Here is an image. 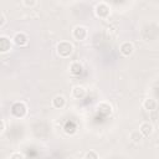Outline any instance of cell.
<instances>
[{
  "mask_svg": "<svg viewBox=\"0 0 159 159\" xmlns=\"http://www.w3.org/2000/svg\"><path fill=\"white\" fill-rule=\"evenodd\" d=\"M7 19H6V15L4 14V11H0V27H4L5 24H6Z\"/></svg>",
  "mask_w": 159,
  "mask_h": 159,
  "instance_id": "ac0fdd59",
  "label": "cell"
},
{
  "mask_svg": "<svg viewBox=\"0 0 159 159\" xmlns=\"http://www.w3.org/2000/svg\"><path fill=\"white\" fill-rule=\"evenodd\" d=\"M129 139L133 142V143H140L143 139H144V137H143V134L139 132V129L138 130H132L130 133H129Z\"/></svg>",
  "mask_w": 159,
  "mask_h": 159,
  "instance_id": "5bb4252c",
  "label": "cell"
},
{
  "mask_svg": "<svg viewBox=\"0 0 159 159\" xmlns=\"http://www.w3.org/2000/svg\"><path fill=\"white\" fill-rule=\"evenodd\" d=\"M139 132L143 134L144 138H147V137H150L153 134L154 127H153V124L150 122H142L139 124Z\"/></svg>",
  "mask_w": 159,
  "mask_h": 159,
  "instance_id": "9c48e42d",
  "label": "cell"
},
{
  "mask_svg": "<svg viewBox=\"0 0 159 159\" xmlns=\"http://www.w3.org/2000/svg\"><path fill=\"white\" fill-rule=\"evenodd\" d=\"M157 106H158L157 101H155L154 98H152V97L145 98V99L143 101V103H142V107H143L145 111H148V112L155 111V109H157Z\"/></svg>",
  "mask_w": 159,
  "mask_h": 159,
  "instance_id": "7c38bea8",
  "label": "cell"
},
{
  "mask_svg": "<svg viewBox=\"0 0 159 159\" xmlns=\"http://www.w3.org/2000/svg\"><path fill=\"white\" fill-rule=\"evenodd\" d=\"M68 70H70V72H71L73 76H80V75L83 72V66H82V63L78 62V61H72V62L70 63V66H68Z\"/></svg>",
  "mask_w": 159,
  "mask_h": 159,
  "instance_id": "8fae6325",
  "label": "cell"
},
{
  "mask_svg": "<svg viewBox=\"0 0 159 159\" xmlns=\"http://www.w3.org/2000/svg\"><path fill=\"white\" fill-rule=\"evenodd\" d=\"M56 53L61 58H68L73 53V45L70 41H60L56 45Z\"/></svg>",
  "mask_w": 159,
  "mask_h": 159,
  "instance_id": "6da1fadb",
  "label": "cell"
},
{
  "mask_svg": "<svg viewBox=\"0 0 159 159\" xmlns=\"http://www.w3.org/2000/svg\"><path fill=\"white\" fill-rule=\"evenodd\" d=\"M10 113L15 118H24L27 114V106L21 101L15 102V103H12V106L10 108Z\"/></svg>",
  "mask_w": 159,
  "mask_h": 159,
  "instance_id": "3957f363",
  "label": "cell"
},
{
  "mask_svg": "<svg viewBox=\"0 0 159 159\" xmlns=\"http://www.w3.org/2000/svg\"><path fill=\"white\" fill-rule=\"evenodd\" d=\"M97 109L101 114L103 116H108L112 113V106L108 103V102H101L98 106H97Z\"/></svg>",
  "mask_w": 159,
  "mask_h": 159,
  "instance_id": "4fadbf2b",
  "label": "cell"
},
{
  "mask_svg": "<svg viewBox=\"0 0 159 159\" xmlns=\"http://www.w3.org/2000/svg\"><path fill=\"white\" fill-rule=\"evenodd\" d=\"M111 10H112V9H111V6H109L107 2L99 1V2H97L96 6H94V15H96L98 19L106 20V19L109 17Z\"/></svg>",
  "mask_w": 159,
  "mask_h": 159,
  "instance_id": "7a4b0ae2",
  "label": "cell"
},
{
  "mask_svg": "<svg viewBox=\"0 0 159 159\" xmlns=\"http://www.w3.org/2000/svg\"><path fill=\"white\" fill-rule=\"evenodd\" d=\"M22 5L25 7H34L37 5V1L36 0H22Z\"/></svg>",
  "mask_w": 159,
  "mask_h": 159,
  "instance_id": "2e32d148",
  "label": "cell"
},
{
  "mask_svg": "<svg viewBox=\"0 0 159 159\" xmlns=\"http://www.w3.org/2000/svg\"><path fill=\"white\" fill-rule=\"evenodd\" d=\"M12 42L14 45L19 46V47H25L27 43H29V36L27 34L22 32V31H19V32H15V35L12 36Z\"/></svg>",
  "mask_w": 159,
  "mask_h": 159,
  "instance_id": "5b68a950",
  "label": "cell"
},
{
  "mask_svg": "<svg viewBox=\"0 0 159 159\" xmlns=\"http://www.w3.org/2000/svg\"><path fill=\"white\" fill-rule=\"evenodd\" d=\"M119 52L124 57H129L134 53V45L130 41H123L119 45Z\"/></svg>",
  "mask_w": 159,
  "mask_h": 159,
  "instance_id": "8992f818",
  "label": "cell"
},
{
  "mask_svg": "<svg viewBox=\"0 0 159 159\" xmlns=\"http://www.w3.org/2000/svg\"><path fill=\"white\" fill-rule=\"evenodd\" d=\"M51 104H52V107L56 108V109H62V108H65V106H66V98H65V96H62V94L55 96V97L52 98V101H51Z\"/></svg>",
  "mask_w": 159,
  "mask_h": 159,
  "instance_id": "30bf717a",
  "label": "cell"
},
{
  "mask_svg": "<svg viewBox=\"0 0 159 159\" xmlns=\"http://www.w3.org/2000/svg\"><path fill=\"white\" fill-rule=\"evenodd\" d=\"M12 40H10L7 36L1 35L0 36V52L1 53H7L12 50Z\"/></svg>",
  "mask_w": 159,
  "mask_h": 159,
  "instance_id": "52a82bcc",
  "label": "cell"
},
{
  "mask_svg": "<svg viewBox=\"0 0 159 159\" xmlns=\"http://www.w3.org/2000/svg\"><path fill=\"white\" fill-rule=\"evenodd\" d=\"M5 128H6V127H5V120L1 119V120H0V133H1V134L5 132Z\"/></svg>",
  "mask_w": 159,
  "mask_h": 159,
  "instance_id": "d6986e66",
  "label": "cell"
},
{
  "mask_svg": "<svg viewBox=\"0 0 159 159\" xmlns=\"http://www.w3.org/2000/svg\"><path fill=\"white\" fill-rule=\"evenodd\" d=\"M9 159H25V155L20 152H14L10 154V158Z\"/></svg>",
  "mask_w": 159,
  "mask_h": 159,
  "instance_id": "e0dca14e",
  "label": "cell"
},
{
  "mask_svg": "<svg viewBox=\"0 0 159 159\" xmlns=\"http://www.w3.org/2000/svg\"><path fill=\"white\" fill-rule=\"evenodd\" d=\"M71 96L73 99H82L86 97V88L81 84H77V86H73L72 89H71Z\"/></svg>",
  "mask_w": 159,
  "mask_h": 159,
  "instance_id": "ba28073f",
  "label": "cell"
},
{
  "mask_svg": "<svg viewBox=\"0 0 159 159\" xmlns=\"http://www.w3.org/2000/svg\"><path fill=\"white\" fill-rule=\"evenodd\" d=\"M84 159H99V155L94 150H89L84 154Z\"/></svg>",
  "mask_w": 159,
  "mask_h": 159,
  "instance_id": "9a60e30c",
  "label": "cell"
},
{
  "mask_svg": "<svg viewBox=\"0 0 159 159\" xmlns=\"http://www.w3.org/2000/svg\"><path fill=\"white\" fill-rule=\"evenodd\" d=\"M88 36V30L86 26L83 25H77L73 27L72 30V37L76 40V41H83L86 40Z\"/></svg>",
  "mask_w": 159,
  "mask_h": 159,
  "instance_id": "277c9868",
  "label": "cell"
}]
</instances>
